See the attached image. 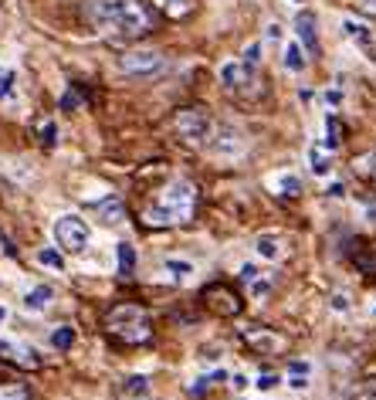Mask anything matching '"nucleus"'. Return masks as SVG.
<instances>
[{
  "instance_id": "23",
  "label": "nucleus",
  "mask_w": 376,
  "mask_h": 400,
  "mask_svg": "<svg viewBox=\"0 0 376 400\" xmlns=\"http://www.w3.org/2000/svg\"><path fill=\"white\" fill-rule=\"evenodd\" d=\"M241 61L248 65L251 72H258L261 61H265V41H251L248 48H244V54H241Z\"/></svg>"
},
{
  "instance_id": "51",
  "label": "nucleus",
  "mask_w": 376,
  "mask_h": 400,
  "mask_svg": "<svg viewBox=\"0 0 376 400\" xmlns=\"http://www.w3.org/2000/svg\"><path fill=\"white\" fill-rule=\"evenodd\" d=\"M0 251H3V244H0Z\"/></svg>"
},
{
  "instance_id": "42",
  "label": "nucleus",
  "mask_w": 376,
  "mask_h": 400,
  "mask_svg": "<svg viewBox=\"0 0 376 400\" xmlns=\"http://www.w3.org/2000/svg\"><path fill=\"white\" fill-rule=\"evenodd\" d=\"M230 387H234V390L241 394V390L248 387V376H244V374H234V376H230Z\"/></svg>"
},
{
  "instance_id": "15",
  "label": "nucleus",
  "mask_w": 376,
  "mask_h": 400,
  "mask_svg": "<svg viewBox=\"0 0 376 400\" xmlns=\"http://www.w3.org/2000/svg\"><path fill=\"white\" fill-rule=\"evenodd\" d=\"M51 298H54V289H51V285H34V289H27V295H24V309L27 312H45L51 305Z\"/></svg>"
},
{
  "instance_id": "12",
  "label": "nucleus",
  "mask_w": 376,
  "mask_h": 400,
  "mask_svg": "<svg viewBox=\"0 0 376 400\" xmlns=\"http://www.w3.org/2000/svg\"><path fill=\"white\" fill-rule=\"evenodd\" d=\"M95 211H99V221H102V224H105V227H116V224H123V217H125L123 200H119L116 193H109V197H102L99 204H95Z\"/></svg>"
},
{
  "instance_id": "19",
  "label": "nucleus",
  "mask_w": 376,
  "mask_h": 400,
  "mask_svg": "<svg viewBox=\"0 0 376 400\" xmlns=\"http://www.w3.org/2000/svg\"><path fill=\"white\" fill-rule=\"evenodd\" d=\"M116 265L123 275H132L136 271V244H129V241H119L116 244Z\"/></svg>"
},
{
  "instance_id": "40",
  "label": "nucleus",
  "mask_w": 376,
  "mask_h": 400,
  "mask_svg": "<svg viewBox=\"0 0 376 400\" xmlns=\"http://www.w3.org/2000/svg\"><path fill=\"white\" fill-rule=\"evenodd\" d=\"M288 370H292V374L312 376V363H305V360H292V363H288Z\"/></svg>"
},
{
  "instance_id": "33",
  "label": "nucleus",
  "mask_w": 376,
  "mask_h": 400,
  "mask_svg": "<svg viewBox=\"0 0 376 400\" xmlns=\"http://www.w3.org/2000/svg\"><path fill=\"white\" fill-rule=\"evenodd\" d=\"M278 383H281V376H278V374H261L258 380H254V387H258V390H275Z\"/></svg>"
},
{
  "instance_id": "45",
  "label": "nucleus",
  "mask_w": 376,
  "mask_h": 400,
  "mask_svg": "<svg viewBox=\"0 0 376 400\" xmlns=\"http://www.w3.org/2000/svg\"><path fill=\"white\" fill-rule=\"evenodd\" d=\"M268 38H272V41H278V38H281V27H278V24H268Z\"/></svg>"
},
{
  "instance_id": "30",
  "label": "nucleus",
  "mask_w": 376,
  "mask_h": 400,
  "mask_svg": "<svg viewBox=\"0 0 376 400\" xmlns=\"http://www.w3.org/2000/svg\"><path fill=\"white\" fill-rule=\"evenodd\" d=\"M190 7H194V0H163V10H166L170 17H183V14H190Z\"/></svg>"
},
{
  "instance_id": "9",
  "label": "nucleus",
  "mask_w": 376,
  "mask_h": 400,
  "mask_svg": "<svg viewBox=\"0 0 376 400\" xmlns=\"http://www.w3.org/2000/svg\"><path fill=\"white\" fill-rule=\"evenodd\" d=\"M217 75H221V81H224V88L244 92L251 81H254V75H258V72H251L241 58H227L224 65H221V72H217Z\"/></svg>"
},
{
  "instance_id": "17",
  "label": "nucleus",
  "mask_w": 376,
  "mask_h": 400,
  "mask_svg": "<svg viewBox=\"0 0 376 400\" xmlns=\"http://www.w3.org/2000/svg\"><path fill=\"white\" fill-rule=\"evenodd\" d=\"M254 251H258L265 262H278V258H281V244H278V234H272V231L258 234V241H254Z\"/></svg>"
},
{
  "instance_id": "49",
  "label": "nucleus",
  "mask_w": 376,
  "mask_h": 400,
  "mask_svg": "<svg viewBox=\"0 0 376 400\" xmlns=\"http://www.w3.org/2000/svg\"><path fill=\"white\" fill-rule=\"evenodd\" d=\"M370 316H376V298H373V305H370Z\"/></svg>"
},
{
  "instance_id": "22",
  "label": "nucleus",
  "mask_w": 376,
  "mask_h": 400,
  "mask_svg": "<svg viewBox=\"0 0 376 400\" xmlns=\"http://www.w3.org/2000/svg\"><path fill=\"white\" fill-rule=\"evenodd\" d=\"M10 356H14L17 363H24V367H41V360H45L38 349H34V346H24V343L10 346Z\"/></svg>"
},
{
  "instance_id": "48",
  "label": "nucleus",
  "mask_w": 376,
  "mask_h": 400,
  "mask_svg": "<svg viewBox=\"0 0 376 400\" xmlns=\"http://www.w3.org/2000/svg\"><path fill=\"white\" fill-rule=\"evenodd\" d=\"M3 319H7V305H0V326H3Z\"/></svg>"
},
{
  "instance_id": "14",
  "label": "nucleus",
  "mask_w": 376,
  "mask_h": 400,
  "mask_svg": "<svg viewBox=\"0 0 376 400\" xmlns=\"http://www.w3.org/2000/svg\"><path fill=\"white\" fill-rule=\"evenodd\" d=\"M308 170H312L315 177H329V173H332V153H329L322 143H312V146H308Z\"/></svg>"
},
{
  "instance_id": "6",
  "label": "nucleus",
  "mask_w": 376,
  "mask_h": 400,
  "mask_svg": "<svg viewBox=\"0 0 376 400\" xmlns=\"http://www.w3.org/2000/svg\"><path fill=\"white\" fill-rule=\"evenodd\" d=\"M207 146V153L210 157H221V160H234V157H241L244 153V136H241V129H234V126H214V133H210V139L203 143Z\"/></svg>"
},
{
  "instance_id": "27",
  "label": "nucleus",
  "mask_w": 376,
  "mask_h": 400,
  "mask_svg": "<svg viewBox=\"0 0 376 400\" xmlns=\"http://www.w3.org/2000/svg\"><path fill=\"white\" fill-rule=\"evenodd\" d=\"M339 133H343V129H339V119H336V115L329 112V115H326V143H322L329 153H332V150L339 146Z\"/></svg>"
},
{
  "instance_id": "16",
  "label": "nucleus",
  "mask_w": 376,
  "mask_h": 400,
  "mask_svg": "<svg viewBox=\"0 0 376 400\" xmlns=\"http://www.w3.org/2000/svg\"><path fill=\"white\" fill-rule=\"evenodd\" d=\"M112 329H125V326H139L143 322V309H136V305H119V309H112Z\"/></svg>"
},
{
  "instance_id": "3",
  "label": "nucleus",
  "mask_w": 376,
  "mask_h": 400,
  "mask_svg": "<svg viewBox=\"0 0 376 400\" xmlns=\"http://www.w3.org/2000/svg\"><path fill=\"white\" fill-rule=\"evenodd\" d=\"M214 133V119L203 112V109H183L176 115V136L190 146H203Z\"/></svg>"
},
{
  "instance_id": "21",
  "label": "nucleus",
  "mask_w": 376,
  "mask_h": 400,
  "mask_svg": "<svg viewBox=\"0 0 376 400\" xmlns=\"http://www.w3.org/2000/svg\"><path fill=\"white\" fill-rule=\"evenodd\" d=\"M150 390H152L150 376H143V374L125 376V383H123V394H125V397H146Z\"/></svg>"
},
{
  "instance_id": "38",
  "label": "nucleus",
  "mask_w": 376,
  "mask_h": 400,
  "mask_svg": "<svg viewBox=\"0 0 376 400\" xmlns=\"http://www.w3.org/2000/svg\"><path fill=\"white\" fill-rule=\"evenodd\" d=\"M308 383H312V380H308L305 374H292V376H288V387H292V390H308Z\"/></svg>"
},
{
  "instance_id": "2",
  "label": "nucleus",
  "mask_w": 376,
  "mask_h": 400,
  "mask_svg": "<svg viewBox=\"0 0 376 400\" xmlns=\"http://www.w3.org/2000/svg\"><path fill=\"white\" fill-rule=\"evenodd\" d=\"M129 3H132V0H85V3H81V14H85V21H88L92 31L112 34L116 24L123 21V14L129 10Z\"/></svg>"
},
{
  "instance_id": "8",
  "label": "nucleus",
  "mask_w": 376,
  "mask_h": 400,
  "mask_svg": "<svg viewBox=\"0 0 376 400\" xmlns=\"http://www.w3.org/2000/svg\"><path fill=\"white\" fill-rule=\"evenodd\" d=\"M295 41L301 45V51L305 54H319V17H315V10H305L301 7L299 14H295Z\"/></svg>"
},
{
  "instance_id": "10",
  "label": "nucleus",
  "mask_w": 376,
  "mask_h": 400,
  "mask_svg": "<svg viewBox=\"0 0 376 400\" xmlns=\"http://www.w3.org/2000/svg\"><path fill=\"white\" fill-rule=\"evenodd\" d=\"M244 339H248L251 346L258 349V353H281V346H285V339L278 336V333H265V329H244Z\"/></svg>"
},
{
  "instance_id": "44",
  "label": "nucleus",
  "mask_w": 376,
  "mask_h": 400,
  "mask_svg": "<svg viewBox=\"0 0 376 400\" xmlns=\"http://www.w3.org/2000/svg\"><path fill=\"white\" fill-rule=\"evenodd\" d=\"M356 7L366 10V14H376V0H356Z\"/></svg>"
},
{
  "instance_id": "41",
  "label": "nucleus",
  "mask_w": 376,
  "mask_h": 400,
  "mask_svg": "<svg viewBox=\"0 0 376 400\" xmlns=\"http://www.w3.org/2000/svg\"><path fill=\"white\" fill-rule=\"evenodd\" d=\"M326 193L332 197V200H339V197H346V184H339V180H336V184H329Z\"/></svg>"
},
{
  "instance_id": "7",
  "label": "nucleus",
  "mask_w": 376,
  "mask_h": 400,
  "mask_svg": "<svg viewBox=\"0 0 376 400\" xmlns=\"http://www.w3.org/2000/svg\"><path fill=\"white\" fill-rule=\"evenodd\" d=\"M88 224L78 217V214H61L58 221H54V241L61 244V248H68V251H81L85 244H88Z\"/></svg>"
},
{
  "instance_id": "20",
  "label": "nucleus",
  "mask_w": 376,
  "mask_h": 400,
  "mask_svg": "<svg viewBox=\"0 0 376 400\" xmlns=\"http://www.w3.org/2000/svg\"><path fill=\"white\" fill-rule=\"evenodd\" d=\"M163 268L170 271V278H173V282H190V278H194V271H197L194 262H187V258H166Z\"/></svg>"
},
{
  "instance_id": "26",
  "label": "nucleus",
  "mask_w": 376,
  "mask_h": 400,
  "mask_svg": "<svg viewBox=\"0 0 376 400\" xmlns=\"http://www.w3.org/2000/svg\"><path fill=\"white\" fill-rule=\"evenodd\" d=\"M81 106H85V99H81L78 88H65L61 99H58V109H61V112H75V109H81Z\"/></svg>"
},
{
  "instance_id": "4",
  "label": "nucleus",
  "mask_w": 376,
  "mask_h": 400,
  "mask_svg": "<svg viewBox=\"0 0 376 400\" xmlns=\"http://www.w3.org/2000/svg\"><path fill=\"white\" fill-rule=\"evenodd\" d=\"M150 31H152V10L143 3V0H132L129 10L123 14V21H119L116 31H112V38L136 41V38H143V34H150Z\"/></svg>"
},
{
  "instance_id": "1",
  "label": "nucleus",
  "mask_w": 376,
  "mask_h": 400,
  "mask_svg": "<svg viewBox=\"0 0 376 400\" xmlns=\"http://www.w3.org/2000/svg\"><path fill=\"white\" fill-rule=\"evenodd\" d=\"M194 200H197L194 187H190L187 180H173V184H166V190L159 193V200L146 211V224H150V227H170L176 221H187L190 211H194Z\"/></svg>"
},
{
  "instance_id": "50",
  "label": "nucleus",
  "mask_w": 376,
  "mask_h": 400,
  "mask_svg": "<svg viewBox=\"0 0 376 400\" xmlns=\"http://www.w3.org/2000/svg\"><path fill=\"white\" fill-rule=\"evenodd\" d=\"M292 3H301V0H292Z\"/></svg>"
},
{
  "instance_id": "46",
  "label": "nucleus",
  "mask_w": 376,
  "mask_h": 400,
  "mask_svg": "<svg viewBox=\"0 0 376 400\" xmlns=\"http://www.w3.org/2000/svg\"><path fill=\"white\" fill-rule=\"evenodd\" d=\"M366 217H370V221H376V204H366Z\"/></svg>"
},
{
  "instance_id": "35",
  "label": "nucleus",
  "mask_w": 376,
  "mask_h": 400,
  "mask_svg": "<svg viewBox=\"0 0 376 400\" xmlns=\"http://www.w3.org/2000/svg\"><path fill=\"white\" fill-rule=\"evenodd\" d=\"M343 99H346V95H343V88H339V85L326 88V106L329 109H339V106H343Z\"/></svg>"
},
{
  "instance_id": "36",
  "label": "nucleus",
  "mask_w": 376,
  "mask_h": 400,
  "mask_svg": "<svg viewBox=\"0 0 376 400\" xmlns=\"http://www.w3.org/2000/svg\"><path fill=\"white\" fill-rule=\"evenodd\" d=\"M237 275H241V282H254V278H261V271H258V265H251V262H244Z\"/></svg>"
},
{
  "instance_id": "24",
  "label": "nucleus",
  "mask_w": 376,
  "mask_h": 400,
  "mask_svg": "<svg viewBox=\"0 0 376 400\" xmlns=\"http://www.w3.org/2000/svg\"><path fill=\"white\" fill-rule=\"evenodd\" d=\"M38 265L51 268V271H65V258H61L58 248H41V251H38Z\"/></svg>"
},
{
  "instance_id": "47",
  "label": "nucleus",
  "mask_w": 376,
  "mask_h": 400,
  "mask_svg": "<svg viewBox=\"0 0 376 400\" xmlns=\"http://www.w3.org/2000/svg\"><path fill=\"white\" fill-rule=\"evenodd\" d=\"M10 346H14V343H7V339H0V353H10Z\"/></svg>"
},
{
  "instance_id": "28",
  "label": "nucleus",
  "mask_w": 376,
  "mask_h": 400,
  "mask_svg": "<svg viewBox=\"0 0 376 400\" xmlns=\"http://www.w3.org/2000/svg\"><path fill=\"white\" fill-rule=\"evenodd\" d=\"M17 92V72L14 68H3L0 72V99H10Z\"/></svg>"
},
{
  "instance_id": "39",
  "label": "nucleus",
  "mask_w": 376,
  "mask_h": 400,
  "mask_svg": "<svg viewBox=\"0 0 376 400\" xmlns=\"http://www.w3.org/2000/svg\"><path fill=\"white\" fill-rule=\"evenodd\" d=\"M359 170H363V173H370V177L376 180V153H370V157H363V160H359Z\"/></svg>"
},
{
  "instance_id": "11",
  "label": "nucleus",
  "mask_w": 376,
  "mask_h": 400,
  "mask_svg": "<svg viewBox=\"0 0 376 400\" xmlns=\"http://www.w3.org/2000/svg\"><path fill=\"white\" fill-rule=\"evenodd\" d=\"M343 34L350 38L352 45H359L363 51L373 54V31L363 24V21H356V17H343Z\"/></svg>"
},
{
  "instance_id": "31",
  "label": "nucleus",
  "mask_w": 376,
  "mask_h": 400,
  "mask_svg": "<svg viewBox=\"0 0 376 400\" xmlns=\"http://www.w3.org/2000/svg\"><path fill=\"white\" fill-rule=\"evenodd\" d=\"M248 292H251V298H268L272 295V282L268 278H254V282H248Z\"/></svg>"
},
{
  "instance_id": "29",
  "label": "nucleus",
  "mask_w": 376,
  "mask_h": 400,
  "mask_svg": "<svg viewBox=\"0 0 376 400\" xmlns=\"http://www.w3.org/2000/svg\"><path fill=\"white\" fill-rule=\"evenodd\" d=\"M38 139H41V146H54V143H58V126H54V122H41V126H38Z\"/></svg>"
},
{
  "instance_id": "32",
  "label": "nucleus",
  "mask_w": 376,
  "mask_h": 400,
  "mask_svg": "<svg viewBox=\"0 0 376 400\" xmlns=\"http://www.w3.org/2000/svg\"><path fill=\"white\" fill-rule=\"evenodd\" d=\"M329 305H332V312H350L352 302L346 292H332V298H329Z\"/></svg>"
},
{
  "instance_id": "37",
  "label": "nucleus",
  "mask_w": 376,
  "mask_h": 400,
  "mask_svg": "<svg viewBox=\"0 0 376 400\" xmlns=\"http://www.w3.org/2000/svg\"><path fill=\"white\" fill-rule=\"evenodd\" d=\"M210 383H214V380H210V376H197V383H194V387H190V394H194V397H203V394H207V390H210Z\"/></svg>"
},
{
  "instance_id": "43",
  "label": "nucleus",
  "mask_w": 376,
  "mask_h": 400,
  "mask_svg": "<svg viewBox=\"0 0 376 400\" xmlns=\"http://www.w3.org/2000/svg\"><path fill=\"white\" fill-rule=\"evenodd\" d=\"M201 360L203 363H217V360H221V349H203Z\"/></svg>"
},
{
  "instance_id": "25",
  "label": "nucleus",
  "mask_w": 376,
  "mask_h": 400,
  "mask_svg": "<svg viewBox=\"0 0 376 400\" xmlns=\"http://www.w3.org/2000/svg\"><path fill=\"white\" fill-rule=\"evenodd\" d=\"M72 343H75V329L72 326H58L51 333V346L54 349H72Z\"/></svg>"
},
{
  "instance_id": "5",
  "label": "nucleus",
  "mask_w": 376,
  "mask_h": 400,
  "mask_svg": "<svg viewBox=\"0 0 376 400\" xmlns=\"http://www.w3.org/2000/svg\"><path fill=\"white\" fill-rule=\"evenodd\" d=\"M119 68H123L125 75H132V79H152V75H159L166 68V58L159 51L139 48V51H125L119 58Z\"/></svg>"
},
{
  "instance_id": "13",
  "label": "nucleus",
  "mask_w": 376,
  "mask_h": 400,
  "mask_svg": "<svg viewBox=\"0 0 376 400\" xmlns=\"http://www.w3.org/2000/svg\"><path fill=\"white\" fill-rule=\"evenodd\" d=\"M281 65H285L292 75H301V72L308 68V54L301 51L299 41H288V45L281 48Z\"/></svg>"
},
{
  "instance_id": "18",
  "label": "nucleus",
  "mask_w": 376,
  "mask_h": 400,
  "mask_svg": "<svg viewBox=\"0 0 376 400\" xmlns=\"http://www.w3.org/2000/svg\"><path fill=\"white\" fill-rule=\"evenodd\" d=\"M272 187H275L278 197H299L301 180L295 177V173H275V177H272Z\"/></svg>"
},
{
  "instance_id": "34",
  "label": "nucleus",
  "mask_w": 376,
  "mask_h": 400,
  "mask_svg": "<svg viewBox=\"0 0 376 400\" xmlns=\"http://www.w3.org/2000/svg\"><path fill=\"white\" fill-rule=\"evenodd\" d=\"M0 400H31L24 387H0Z\"/></svg>"
}]
</instances>
